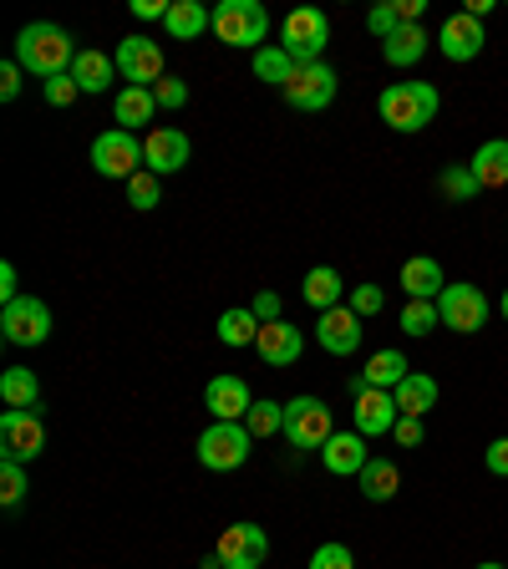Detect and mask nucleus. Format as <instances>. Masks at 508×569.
Instances as JSON below:
<instances>
[{
    "instance_id": "obj_51",
    "label": "nucleus",
    "mask_w": 508,
    "mask_h": 569,
    "mask_svg": "<svg viewBox=\"0 0 508 569\" xmlns=\"http://www.w3.org/2000/svg\"><path fill=\"white\" fill-rule=\"evenodd\" d=\"M498 310H504V320H508V290H504V300H498Z\"/></svg>"
},
{
    "instance_id": "obj_7",
    "label": "nucleus",
    "mask_w": 508,
    "mask_h": 569,
    "mask_svg": "<svg viewBox=\"0 0 508 569\" xmlns=\"http://www.w3.org/2000/svg\"><path fill=\"white\" fill-rule=\"evenodd\" d=\"M336 87H341L336 67H326V61H310V67H296V77H290L280 92H285V102L296 107V112H326V107L336 102Z\"/></svg>"
},
{
    "instance_id": "obj_35",
    "label": "nucleus",
    "mask_w": 508,
    "mask_h": 569,
    "mask_svg": "<svg viewBox=\"0 0 508 569\" xmlns=\"http://www.w3.org/2000/svg\"><path fill=\"white\" fill-rule=\"evenodd\" d=\"M438 300H407L402 306V331L407 336H432V326H438Z\"/></svg>"
},
{
    "instance_id": "obj_52",
    "label": "nucleus",
    "mask_w": 508,
    "mask_h": 569,
    "mask_svg": "<svg viewBox=\"0 0 508 569\" xmlns=\"http://www.w3.org/2000/svg\"><path fill=\"white\" fill-rule=\"evenodd\" d=\"M478 569H504V565H494V559H488V565H478Z\"/></svg>"
},
{
    "instance_id": "obj_27",
    "label": "nucleus",
    "mask_w": 508,
    "mask_h": 569,
    "mask_svg": "<svg viewBox=\"0 0 508 569\" xmlns=\"http://www.w3.org/2000/svg\"><path fill=\"white\" fill-rule=\"evenodd\" d=\"M397 397V412L402 417H427L432 407H438V377H427V371H412V377L402 381V387L391 391Z\"/></svg>"
},
{
    "instance_id": "obj_12",
    "label": "nucleus",
    "mask_w": 508,
    "mask_h": 569,
    "mask_svg": "<svg viewBox=\"0 0 508 569\" xmlns=\"http://www.w3.org/2000/svg\"><path fill=\"white\" fill-rule=\"evenodd\" d=\"M112 61H118V71L128 77V87H158L168 77L163 71V47L148 41V36H122L118 51H112Z\"/></svg>"
},
{
    "instance_id": "obj_1",
    "label": "nucleus",
    "mask_w": 508,
    "mask_h": 569,
    "mask_svg": "<svg viewBox=\"0 0 508 569\" xmlns=\"http://www.w3.org/2000/svg\"><path fill=\"white\" fill-rule=\"evenodd\" d=\"M77 51L82 47H71V31H61L57 21H31V26H21V36H16V61H21V71L41 77V82L71 71Z\"/></svg>"
},
{
    "instance_id": "obj_2",
    "label": "nucleus",
    "mask_w": 508,
    "mask_h": 569,
    "mask_svg": "<svg viewBox=\"0 0 508 569\" xmlns=\"http://www.w3.org/2000/svg\"><path fill=\"white\" fill-rule=\"evenodd\" d=\"M438 107H442V97L432 82H397L377 97V112L391 132H422L427 122L438 118Z\"/></svg>"
},
{
    "instance_id": "obj_8",
    "label": "nucleus",
    "mask_w": 508,
    "mask_h": 569,
    "mask_svg": "<svg viewBox=\"0 0 508 569\" xmlns=\"http://www.w3.org/2000/svg\"><path fill=\"white\" fill-rule=\"evenodd\" d=\"M0 336H6L11 346H47L51 341V310H47V300H36V296L11 300V306L0 310Z\"/></svg>"
},
{
    "instance_id": "obj_33",
    "label": "nucleus",
    "mask_w": 508,
    "mask_h": 569,
    "mask_svg": "<svg viewBox=\"0 0 508 569\" xmlns=\"http://www.w3.org/2000/svg\"><path fill=\"white\" fill-rule=\"evenodd\" d=\"M219 341L225 346H255L260 341V316H255V310H225V316H219Z\"/></svg>"
},
{
    "instance_id": "obj_6",
    "label": "nucleus",
    "mask_w": 508,
    "mask_h": 569,
    "mask_svg": "<svg viewBox=\"0 0 508 569\" xmlns=\"http://www.w3.org/2000/svg\"><path fill=\"white\" fill-rule=\"evenodd\" d=\"M336 432L331 422V407L320 402V397H296V402H285V438L296 442L300 452H316L326 448Z\"/></svg>"
},
{
    "instance_id": "obj_38",
    "label": "nucleus",
    "mask_w": 508,
    "mask_h": 569,
    "mask_svg": "<svg viewBox=\"0 0 508 569\" xmlns=\"http://www.w3.org/2000/svg\"><path fill=\"white\" fill-rule=\"evenodd\" d=\"M21 498H26V462L0 458V503H6V509H16Z\"/></svg>"
},
{
    "instance_id": "obj_20",
    "label": "nucleus",
    "mask_w": 508,
    "mask_h": 569,
    "mask_svg": "<svg viewBox=\"0 0 508 569\" xmlns=\"http://www.w3.org/2000/svg\"><path fill=\"white\" fill-rule=\"evenodd\" d=\"M320 462H326V473H336V478H356L371 462L367 438H361V432H331V442L320 448Z\"/></svg>"
},
{
    "instance_id": "obj_40",
    "label": "nucleus",
    "mask_w": 508,
    "mask_h": 569,
    "mask_svg": "<svg viewBox=\"0 0 508 569\" xmlns=\"http://www.w3.org/2000/svg\"><path fill=\"white\" fill-rule=\"evenodd\" d=\"M41 92H47V102H51V107H71L77 97H82V87H77V77H71V71H61V77L41 82Z\"/></svg>"
},
{
    "instance_id": "obj_49",
    "label": "nucleus",
    "mask_w": 508,
    "mask_h": 569,
    "mask_svg": "<svg viewBox=\"0 0 508 569\" xmlns=\"http://www.w3.org/2000/svg\"><path fill=\"white\" fill-rule=\"evenodd\" d=\"M0 296H6V306H11V300H21V284H16V264H0Z\"/></svg>"
},
{
    "instance_id": "obj_41",
    "label": "nucleus",
    "mask_w": 508,
    "mask_h": 569,
    "mask_svg": "<svg viewBox=\"0 0 508 569\" xmlns=\"http://www.w3.org/2000/svg\"><path fill=\"white\" fill-rule=\"evenodd\" d=\"M397 26H402V16H397V0H387V6H371V11H367V31L381 36V41H387Z\"/></svg>"
},
{
    "instance_id": "obj_23",
    "label": "nucleus",
    "mask_w": 508,
    "mask_h": 569,
    "mask_svg": "<svg viewBox=\"0 0 508 569\" xmlns=\"http://www.w3.org/2000/svg\"><path fill=\"white\" fill-rule=\"evenodd\" d=\"M468 168H474L478 189H504V183H508V138L478 142V153L468 158Z\"/></svg>"
},
{
    "instance_id": "obj_42",
    "label": "nucleus",
    "mask_w": 508,
    "mask_h": 569,
    "mask_svg": "<svg viewBox=\"0 0 508 569\" xmlns=\"http://www.w3.org/2000/svg\"><path fill=\"white\" fill-rule=\"evenodd\" d=\"M381 306H387L381 284H356V290H351V310H356L361 320H367V316H381Z\"/></svg>"
},
{
    "instance_id": "obj_53",
    "label": "nucleus",
    "mask_w": 508,
    "mask_h": 569,
    "mask_svg": "<svg viewBox=\"0 0 508 569\" xmlns=\"http://www.w3.org/2000/svg\"><path fill=\"white\" fill-rule=\"evenodd\" d=\"M203 569H219V559H209V565H203Z\"/></svg>"
},
{
    "instance_id": "obj_18",
    "label": "nucleus",
    "mask_w": 508,
    "mask_h": 569,
    "mask_svg": "<svg viewBox=\"0 0 508 569\" xmlns=\"http://www.w3.org/2000/svg\"><path fill=\"white\" fill-rule=\"evenodd\" d=\"M316 341H320V351H331V356H351L356 346H361V316H356L351 306L326 310V316L316 320Z\"/></svg>"
},
{
    "instance_id": "obj_31",
    "label": "nucleus",
    "mask_w": 508,
    "mask_h": 569,
    "mask_svg": "<svg viewBox=\"0 0 508 569\" xmlns=\"http://www.w3.org/2000/svg\"><path fill=\"white\" fill-rule=\"evenodd\" d=\"M341 274L331 270V264H316V270L306 274V290H300V296H306V306H316L320 316H326V310H336L341 306Z\"/></svg>"
},
{
    "instance_id": "obj_50",
    "label": "nucleus",
    "mask_w": 508,
    "mask_h": 569,
    "mask_svg": "<svg viewBox=\"0 0 508 569\" xmlns=\"http://www.w3.org/2000/svg\"><path fill=\"white\" fill-rule=\"evenodd\" d=\"M462 11H468V16H478V21H484V16L494 11V0H468V6H462Z\"/></svg>"
},
{
    "instance_id": "obj_36",
    "label": "nucleus",
    "mask_w": 508,
    "mask_h": 569,
    "mask_svg": "<svg viewBox=\"0 0 508 569\" xmlns=\"http://www.w3.org/2000/svg\"><path fill=\"white\" fill-rule=\"evenodd\" d=\"M245 427L255 432V438H275V432H285V407L280 402H255L245 417Z\"/></svg>"
},
{
    "instance_id": "obj_10",
    "label": "nucleus",
    "mask_w": 508,
    "mask_h": 569,
    "mask_svg": "<svg viewBox=\"0 0 508 569\" xmlns=\"http://www.w3.org/2000/svg\"><path fill=\"white\" fill-rule=\"evenodd\" d=\"M92 168L102 178H122V183H128L132 173H142V142H138V132H128V128L102 132V138L92 142Z\"/></svg>"
},
{
    "instance_id": "obj_47",
    "label": "nucleus",
    "mask_w": 508,
    "mask_h": 569,
    "mask_svg": "<svg viewBox=\"0 0 508 569\" xmlns=\"http://www.w3.org/2000/svg\"><path fill=\"white\" fill-rule=\"evenodd\" d=\"M484 462H488V473H494V478H508V438H498V442H488V452H484Z\"/></svg>"
},
{
    "instance_id": "obj_14",
    "label": "nucleus",
    "mask_w": 508,
    "mask_h": 569,
    "mask_svg": "<svg viewBox=\"0 0 508 569\" xmlns=\"http://www.w3.org/2000/svg\"><path fill=\"white\" fill-rule=\"evenodd\" d=\"M41 448H47V427H41V417L36 412H0V458L11 462H36L41 458Z\"/></svg>"
},
{
    "instance_id": "obj_22",
    "label": "nucleus",
    "mask_w": 508,
    "mask_h": 569,
    "mask_svg": "<svg viewBox=\"0 0 508 569\" xmlns=\"http://www.w3.org/2000/svg\"><path fill=\"white\" fill-rule=\"evenodd\" d=\"M153 112H158L153 87H122V92L112 97V118H118V128H128V132L148 128V122H153Z\"/></svg>"
},
{
    "instance_id": "obj_19",
    "label": "nucleus",
    "mask_w": 508,
    "mask_h": 569,
    "mask_svg": "<svg viewBox=\"0 0 508 569\" xmlns=\"http://www.w3.org/2000/svg\"><path fill=\"white\" fill-rule=\"evenodd\" d=\"M255 351L265 356V367H290V361H300V351H306V336H300V326H290V320H270V326H260Z\"/></svg>"
},
{
    "instance_id": "obj_30",
    "label": "nucleus",
    "mask_w": 508,
    "mask_h": 569,
    "mask_svg": "<svg viewBox=\"0 0 508 569\" xmlns=\"http://www.w3.org/2000/svg\"><path fill=\"white\" fill-rule=\"evenodd\" d=\"M407 377H412V367H407L402 351H377L367 367H361V381H367V387H381V391H397Z\"/></svg>"
},
{
    "instance_id": "obj_37",
    "label": "nucleus",
    "mask_w": 508,
    "mask_h": 569,
    "mask_svg": "<svg viewBox=\"0 0 508 569\" xmlns=\"http://www.w3.org/2000/svg\"><path fill=\"white\" fill-rule=\"evenodd\" d=\"M128 203L132 209H158V203H163V189H158V173H148V168H142V173H132L128 178Z\"/></svg>"
},
{
    "instance_id": "obj_25",
    "label": "nucleus",
    "mask_w": 508,
    "mask_h": 569,
    "mask_svg": "<svg viewBox=\"0 0 508 569\" xmlns=\"http://www.w3.org/2000/svg\"><path fill=\"white\" fill-rule=\"evenodd\" d=\"M0 402L11 407V412H36L41 402V381H36L31 367H6L0 371Z\"/></svg>"
},
{
    "instance_id": "obj_32",
    "label": "nucleus",
    "mask_w": 508,
    "mask_h": 569,
    "mask_svg": "<svg viewBox=\"0 0 508 569\" xmlns=\"http://www.w3.org/2000/svg\"><path fill=\"white\" fill-rule=\"evenodd\" d=\"M296 67H300V61L290 57L280 41H270V47L255 51V77H260V82H270V87H285L290 77H296Z\"/></svg>"
},
{
    "instance_id": "obj_39",
    "label": "nucleus",
    "mask_w": 508,
    "mask_h": 569,
    "mask_svg": "<svg viewBox=\"0 0 508 569\" xmlns=\"http://www.w3.org/2000/svg\"><path fill=\"white\" fill-rule=\"evenodd\" d=\"M310 569H356V555L346 545H316V555H310Z\"/></svg>"
},
{
    "instance_id": "obj_24",
    "label": "nucleus",
    "mask_w": 508,
    "mask_h": 569,
    "mask_svg": "<svg viewBox=\"0 0 508 569\" xmlns=\"http://www.w3.org/2000/svg\"><path fill=\"white\" fill-rule=\"evenodd\" d=\"M427 41H432V36H427L422 26H397V31L381 41V61H387V67H417V61L427 57Z\"/></svg>"
},
{
    "instance_id": "obj_4",
    "label": "nucleus",
    "mask_w": 508,
    "mask_h": 569,
    "mask_svg": "<svg viewBox=\"0 0 508 569\" xmlns=\"http://www.w3.org/2000/svg\"><path fill=\"white\" fill-rule=\"evenodd\" d=\"M255 452V432L245 422H213L199 432V462L209 473H235Z\"/></svg>"
},
{
    "instance_id": "obj_45",
    "label": "nucleus",
    "mask_w": 508,
    "mask_h": 569,
    "mask_svg": "<svg viewBox=\"0 0 508 569\" xmlns=\"http://www.w3.org/2000/svg\"><path fill=\"white\" fill-rule=\"evenodd\" d=\"M168 11H173V0H132L138 21H168Z\"/></svg>"
},
{
    "instance_id": "obj_16",
    "label": "nucleus",
    "mask_w": 508,
    "mask_h": 569,
    "mask_svg": "<svg viewBox=\"0 0 508 569\" xmlns=\"http://www.w3.org/2000/svg\"><path fill=\"white\" fill-rule=\"evenodd\" d=\"M203 407L213 412V422H245L255 397H249V381L245 377H213L203 387Z\"/></svg>"
},
{
    "instance_id": "obj_13",
    "label": "nucleus",
    "mask_w": 508,
    "mask_h": 569,
    "mask_svg": "<svg viewBox=\"0 0 508 569\" xmlns=\"http://www.w3.org/2000/svg\"><path fill=\"white\" fill-rule=\"evenodd\" d=\"M438 316H442L448 331L474 336V331L488 326V296L478 290V284H448V290L438 296Z\"/></svg>"
},
{
    "instance_id": "obj_15",
    "label": "nucleus",
    "mask_w": 508,
    "mask_h": 569,
    "mask_svg": "<svg viewBox=\"0 0 508 569\" xmlns=\"http://www.w3.org/2000/svg\"><path fill=\"white\" fill-rule=\"evenodd\" d=\"M189 132L183 128H153L148 132V138H142V168H148V173H178V168L189 163Z\"/></svg>"
},
{
    "instance_id": "obj_34",
    "label": "nucleus",
    "mask_w": 508,
    "mask_h": 569,
    "mask_svg": "<svg viewBox=\"0 0 508 569\" xmlns=\"http://www.w3.org/2000/svg\"><path fill=\"white\" fill-rule=\"evenodd\" d=\"M438 193L448 203H468V199H478L484 189H478L474 168H468V163H452V168H442V173H438Z\"/></svg>"
},
{
    "instance_id": "obj_26",
    "label": "nucleus",
    "mask_w": 508,
    "mask_h": 569,
    "mask_svg": "<svg viewBox=\"0 0 508 569\" xmlns=\"http://www.w3.org/2000/svg\"><path fill=\"white\" fill-rule=\"evenodd\" d=\"M112 71H118V61L107 57V51H97V47H82L77 61H71V77H77L82 92H107V87H112Z\"/></svg>"
},
{
    "instance_id": "obj_44",
    "label": "nucleus",
    "mask_w": 508,
    "mask_h": 569,
    "mask_svg": "<svg viewBox=\"0 0 508 569\" xmlns=\"http://www.w3.org/2000/svg\"><path fill=\"white\" fill-rule=\"evenodd\" d=\"M391 432H397V442H402V448H422V417H397V427H391Z\"/></svg>"
},
{
    "instance_id": "obj_9",
    "label": "nucleus",
    "mask_w": 508,
    "mask_h": 569,
    "mask_svg": "<svg viewBox=\"0 0 508 569\" xmlns=\"http://www.w3.org/2000/svg\"><path fill=\"white\" fill-rule=\"evenodd\" d=\"M265 555H270V533L260 523H229L219 533V545H213V559L219 569H260Z\"/></svg>"
},
{
    "instance_id": "obj_17",
    "label": "nucleus",
    "mask_w": 508,
    "mask_h": 569,
    "mask_svg": "<svg viewBox=\"0 0 508 569\" xmlns=\"http://www.w3.org/2000/svg\"><path fill=\"white\" fill-rule=\"evenodd\" d=\"M484 21L478 16H468V11H458V16H448L442 21V31H438V51L448 61H474L478 51H484Z\"/></svg>"
},
{
    "instance_id": "obj_21",
    "label": "nucleus",
    "mask_w": 508,
    "mask_h": 569,
    "mask_svg": "<svg viewBox=\"0 0 508 569\" xmlns=\"http://www.w3.org/2000/svg\"><path fill=\"white\" fill-rule=\"evenodd\" d=\"M402 290L412 300H438L442 290H448V280H442V264L432 260V254H412V260L402 264Z\"/></svg>"
},
{
    "instance_id": "obj_43",
    "label": "nucleus",
    "mask_w": 508,
    "mask_h": 569,
    "mask_svg": "<svg viewBox=\"0 0 508 569\" xmlns=\"http://www.w3.org/2000/svg\"><path fill=\"white\" fill-rule=\"evenodd\" d=\"M153 97H158V107H163V112H178V107L189 102V82H178V77H163V82L153 87Z\"/></svg>"
},
{
    "instance_id": "obj_29",
    "label": "nucleus",
    "mask_w": 508,
    "mask_h": 569,
    "mask_svg": "<svg viewBox=\"0 0 508 569\" xmlns=\"http://www.w3.org/2000/svg\"><path fill=\"white\" fill-rule=\"evenodd\" d=\"M163 26L173 41H199V36L213 26V11H203L199 0H173V11H168Z\"/></svg>"
},
{
    "instance_id": "obj_3",
    "label": "nucleus",
    "mask_w": 508,
    "mask_h": 569,
    "mask_svg": "<svg viewBox=\"0 0 508 569\" xmlns=\"http://www.w3.org/2000/svg\"><path fill=\"white\" fill-rule=\"evenodd\" d=\"M213 31L235 51H260V47H270L265 41L270 36V11H265L260 0H219L213 6Z\"/></svg>"
},
{
    "instance_id": "obj_11",
    "label": "nucleus",
    "mask_w": 508,
    "mask_h": 569,
    "mask_svg": "<svg viewBox=\"0 0 508 569\" xmlns=\"http://www.w3.org/2000/svg\"><path fill=\"white\" fill-rule=\"evenodd\" d=\"M351 397H356V432H361V438H387L391 427H397V397H391V391H381V387H367V381H361V371H356L351 377Z\"/></svg>"
},
{
    "instance_id": "obj_46",
    "label": "nucleus",
    "mask_w": 508,
    "mask_h": 569,
    "mask_svg": "<svg viewBox=\"0 0 508 569\" xmlns=\"http://www.w3.org/2000/svg\"><path fill=\"white\" fill-rule=\"evenodd\" d=\"M0 97H6V102L21 97V61H6V67H0Z\"/></svg>"
},
{
    "instance_id": "obj_28",
    "label": "nucleus",
    "mask_w": 508,
    "mask_h": 569,
    "mask_svg": "<svg viewBox=\"0 0 508 569\" xmlns=\"http://www.w3.org/2000/svg\"><path fill=\"white\" fill-rule=\"evenodd\" d=\"M356 488L371 498V503H391L397 488H402V473H397V462L391 458H371L361 473H356Z\"/></svg>"
},
{
    "instance_id": "obj_48",
    "label": "nucleus",
    "mask_w": 508,
    "mask_h": 569,
    "mask_svg": "<svg viewBox=\"0 0 508 569\" xmlns=\"http://www.w3.org/2000/svg\"><path fill=\"white\" fill-rule=\"evenodd\" d=\"M255 316H260V326H270V320H280V296H275V290H260V296H255Z\"/></svg>"
},
{
    "instance_id": "obj_5",
    "label": "nucleus",
    "mask_w": 508,
    "mask_h": 569,
    "mask_svg": "<svg viewBox=\"0 0 508 569\" xmlns=\"http://www.w3.org/2000/svg\"><path fill=\"white\" fill-rule=\"evenodd\" d=\"M326 41H331V21H326V11H316V6H296V11L280 21V47L290 51L300 67L320 61Z\"/></svg>"
}]
</instances>
